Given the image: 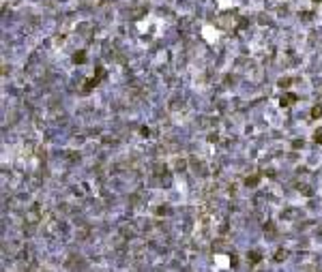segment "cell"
<instances>
[{
	"mask_svg": "<svg viewBox=\"0 0 322 272\" xmlns=\"http://www.w3.org/2000/svg\"><path fill=\"white\" fill-rule=\"evenodd\" d=\"M292 101H296V96H294V94H286V96H281V105H292Z\"/></svg>",
	"mask_w": 322,
	"mask_h": 272,
	"instance_id": "obj_1",
	"label": "cell"
},
{
	"mask_svg": "<svg viewBox=\"0 0 322 272\" xmlns=\"http://www.w3.org/2000/svg\"><path fill=\"white\" fill-rule=\"evenodd\" d=\"M320 114H322V107H320V105H318V107H314V109H312V116H314V118H318Z\"/></svg>",
	"mask_w": 322,
	"mask_h": 272,
	"instance_id": "obj_2",
	"label": "cell"
},
{
	"mask_svg": "<svg viewBox=\"0 0 322 272\" xmlns=\"http://www.w3.org/2000/svg\"><path fill=\"white\" fill-rule=\"evenodd\" d=\"M249 257H251V262H260V253H256V251L249 255Z\"/></svg>",
	"mask_w": 322,
	"mask_h": 272,
	"instance_id": "obj_3",
	"label": "cell"
},
{
	"mask_svg": "<svg viewBox=\"0 0 322 272\" xmlns=\"http://www.w3.org/2000/svg\"><path fill=\"white\" fill-rule=\"evenodd\" d=\"M283 257H286V253H283V251H277V257H275V259H277V262H281V259H283Z\"/></svg>",
	"mask_w": 322,
	"mask_h": 272,
	"instance_id": "obj_4",
	"label": "cell"
}]
</instances>
